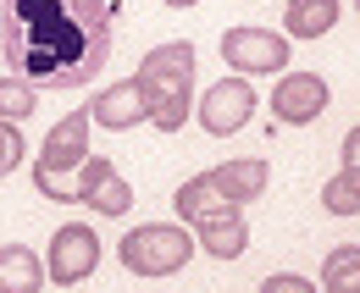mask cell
I'll return each mask as SVG.
<instances>
[{"instance_id": "cell-3", "label": "cell", "mask_w": 360, "mask_h": 293, "mask_svg": "<svg viewBox=\"0 0 360 293\" xmlns=\"http://www.w3.org/2000/svg\"><path fill=\"white\" fill-rule=\"evenodd\" d=\"M288 56H294L288 34H271V28L238 22V28H227V34H222V61H227V72H238V78L288 72Z\"/></svg>"}, {"instance_id": "cell-1", "label": "cell", "mask_w": 360, "mask_h": 293, "mask_svg": "<svg viewBox=\"0 0 360 293\" xmlns=\"http://www.w3.org/2000/svg\"><path fill=\"white\" fill-rule=\"evenodd\" d=\"M194 61L200 56L188 39H167L155 50H144V61H139L134 78L150 94V122L161 133H183L188 111H194Z\"/></svg>"}, {"instance_id": "cell-22", "label": "cell", "mask_w": 360, "mask_h": 293, "mask_svg": "<svg viewBox=\"0 0 360 293\" xmlns=\"http://www.w3.org/2000/svg\"><path fill=\"white\" fill-rule=\"evenodd\" d=\"M355 17H360V0H355Z\"/></svg>"}, {"instance_id": "cell-2", "label": "cell", "mask_w": 360, "mask_h": 293, "mask_svg": "<svg viewBox=\"0 0 360 293\" xmlns=\"http://www.w3.org/2000/svg\"><path fill=\"white\" fill-rule=\"evenodd\" d=\"M194 233L183 227V221H144V227H134L122 244H117V254H122V266L134 271V277H178L183 266L194 260Z\"/></svg>"}, {"instance_id": "cell-6", "label": "cell", "mask_w": 360, "mask_h": 293, "mask_svg": "<svg viewBox=\"0 0 360 293\" xmlns=\"http://www.w3.org/2000/svg\"><path fill=\"white\" fill-rule=\"evenodd\" d=\"M327 100H333V89H327V78H316V72H283L277 89L266 94L271 122H283V127H311L327 111Z\"/></svg>"}, {"instance_id": "cell-18", "label": "cell", "mask_w": 360, "mask_h": 293, "mask_svg": "<svg viewBox=\"0 0 360 293\" xmlns=\"http://www.w3.org/2000/svg\"><path fill=\"white\" fill-rule=\"evenodd\" d=\"M22 155H28V144H22L17 122H6V117H0V177H11V171L22 167Z\"/></svg>"}, {"instance_id": "cell-15", "label": "cell", "mask_w": 360, "mask_h": 293, "mask_svg": "<svg viewBox=\"0 0 360 293\" xmlns=\"http://www.w3.org/2000/svg\"><path fill=\"white\" fill-rule=\"evenodd\" d=\"M34 111H39V89L28 84L22 72H6L0 78V117L6 122H28Z\"/></svg>"}, {"instance_id": "cell-4", "label": "cell", "mask_w": 360, "mask_h": 293, "mask_svg": "<svg viewBox=\"0 0 360 293\" xmlns=\"http://www.w3.org/2000/svg\"><path fill=\"white\" fill-rule=\"evenodd\" d=\"M255 105H261L255 84H250V78H238V72H227V78H217V84L200 94L194 117H200V127H205L211 138H233V133H244V127H250Z\"/></svg>"}, {"instance_id": "cell-17", "label": "cell", "mask_w": 360, "mask_h": 293, "mask_svg": "<svg viewBox=\"0 0 360 293\" xmlns=\"http://www.w3.org/2000/svg\"><path fill=\"white\" fill-rule=\"evenodd\" d=\"M211 205H227L222 194L211 188V171H200V177H188L178 188V221H194L200 210H211Z\"/></svg>"}, {"instance_id": "cell-16", "label": "cell", "mask_w": 360, "mask_h": 293, "mask_svg": "<svg viewBox=\"0 0 360 293\" xmlns=\"http://www.w3.org/2000/svg\"><path fill=\"white\" fill-rule=\"evenodd\" d=\"M321 210L327 216H360V171H338V177H327L321 183Z\"/></svg>"}, {"instance_id": "cell-8", "label": "cell", "mask_w": 360, "mask_h": 293, "mask_svg": "<svg viewBox=\"0 0 360 293\" xmlns=\"http://www.w3.org/2000/svg\"><path fill=\"white\" fill-rule=\"evenodd\" d=\"M89 105L84 111H67L61 122L45 133V150H39V161L34 171H50V177H72V171L89 161Z\"/></svg>"}, {"instance_id": "cell-20", "label": "cell", "mask_w": 360, "mask_h": 293, "mask_svg": "<svg viewBox=\"0 0 360 293\" xmlns=\"http://www.w3.org/2000/svg\"><path fill=\"white\" fill-rule=\"evenodd\" d=\"M344 167H349V171H360V122L349 127V133H344Z\"/></svg>"}, {"instance_id": "cell-5", "label": "cell", "mask_w": 360, "mask_h": 293, "mask_svg": "<svg viewBox=\"0 0 360 293\" xmlns=\"http://www.w3.org/2000/svg\"><path fill=\"white\" fill-rule=\"evenodd\" d=\"M94 266H100V233H94L89 221H67V227H56L50 254H45V277H50V282L78 288V282H89V277H94Z\"/></svg>"}, {"instance_id": "cell-19", "label": "cell", "mask_w": 360, "mask_h": 293, "mask_svg": "<svg viewBox=\"0 0 360 293\" xmlns=\"http://www.w3.org/2000/svg\"><path fill=\"white\" fill-rule=\"evenodd\" d=\"M261 293H321V288H316L311 277H300V271H277V277L261 282Z\"/></svg>"}, {"instance_id": "cell-7", "label": "cell", "mask_w": 360, "mask_h": 293, "mask_svg": "<svg viewBox=\"0 0 360 293\" xmlns=\"http://www.w3.org/2000/svg\"><path fill=\"white\" fill-rule=\"evenodd\" d=\"M78 183H72V194H78V205L100 210V216H128L134 210V188H128V177L117 171V161H105V155H89L84 167L72 171Z\"/></svg>"}, {"instance_id": "cell-9", "label": "cell", "mask_w": 360, "mask_h": 293, "mask_svg": "<svg viewBox=\"0 0 360 293\" xmlns=\"http://www.w3.org/2000/svg\"><path fill=\"white\" fill-rule=\"evenodd\" d=\"M89 122L105 127V133H134L139 122H150V94L139 78H122V84H105L89 100Z\"/></svg>"}, {"instance_id": "cell-10", "label": "cell", "mask_w": 360, "mask_h": 293, "mask_svg": "<svg viewBox=\"0 0 360 293\" xmlns=\"http://www.w3.org/2000/svg\"><path fill=\"white\" fill-rule=\"evenodd\" d=\"M194 244L211 254V260H238L250 249V221H244V205H211L194 216Z\"/></svg>"}, {"instance_id": "cell-12", "label": "cell", "mask_w": 360, "mask_h": 293, "mask_svg": "<svg viewBox=\"0 0 360 293\" xmlns=\"http://www.w3.org/2000/svg\"><path fill=\"white\" fill-rule=\"evenodd\" d=\"M338 17H344V0H288V11H283V34L311 44V39H321V34H333Z\"/></svg>"}, {"instance_id": "cell-11", "label": "cell", "mask_w": 360, "mask_h": 293, "mask_svg": "<svg viewBox=\"0 0 360 293\" xmlns=\"http://www.w3.org/2000/svg\"><path fill=\"white\" fill-rule=\"evenodd\" d=\"M271 183V167L266 161H255V155H238V161H222V167L211 171V188L222 194L227 205H250V200H261Z\"/></svg>"}, {"instance_id": "cell-13", "label": "cell", "mask_w": 360, "mask_h": 293, "mask_svg": "<svg viewBox=\"0 0 360 293\" xmlns=\"http://www.w3.org/2000/svg\"><path fill=\"white\" fill-rule=\"evenodd\" d=\"M45 288V260L28 244H0V293H39Z\"/></svg>"}, {"instance_id": "cell-14", "label": "cell", "mask_w": 360, "mask_h": 293, "mask_svg": "<svg viewBox=\"0 0 360 293\" xmlns=\"http://www.w3.org/2000/svg\"><path fill=\"white\" fill-rule=\"evenodd\" d=\"M321 293H360V249L355 244H344V249H333L321 260Z\"/></svg>"}, {"instance_id": "cell-21", "label": "cell", "mask_w": 360, "mask_h": 293, "mask_svg": "<svg viewBox=\"0 0 360 293\" xmlns=\"http://www.w3.org/2000/svg\"><path fill=\"white\" fill-rule=\"evenodd\" d=\"M161 6H172V11H188V6H200V0H161Z\"/></svg>"}]
</instances>
